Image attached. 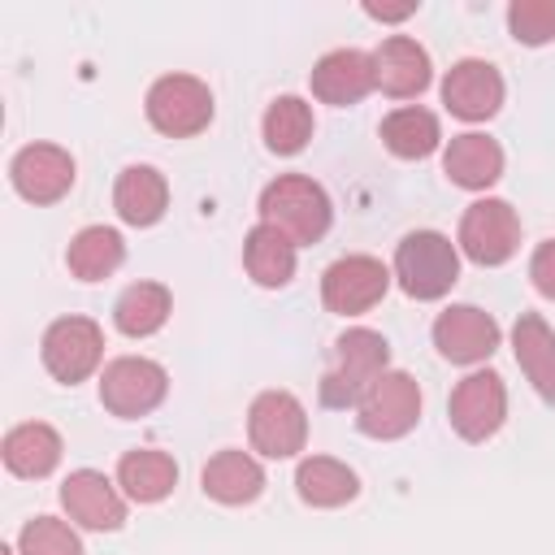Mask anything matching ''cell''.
<instances>
[{
  "label": "cell",
  "mask_w": 555,
  "mask_h": 555,
  "mask_svg": "<svg viewBox=\"0 0 555 555\" xmlns=\"http://www.w3.org/2000/svg\"><path fill=\"white\" fill-rule=\"evenodd\" d=\"M169 308H173V299H169V291H165L160 282H134V286H126V291L117 295L113 321H117L121 334L147 338V334H156V330L169 321Z\"/></svg>",
  "instance_id": "27"
},
{
  "label": "cell",
  "mask_w": 555,
  "mask_h": 555,
  "mask_svg": "<svg viewBox=\"0 0 555 555\" xmlns=\"http://www.w3.org/2000/svg\"><path fill=\"white\" fill-rule=\"evenodd\" d=\"M395 278L412 299H442L460 278V251L438 230H412L395 247Z\"/></svg>",
  "instance_id": "3"
},
{
  "label": "cell",
  "mask_w": 555,
  "mask_h": 555,
  "mask_svg": "<svg viewBox=\"0 0 555 555\" xmlns=\"http://www.w3.org/2000/svg\"><path fill=\"white\" fill-rule=\"evenodd\" d=\"M243 264L260 286H286L295 278V243L260 221L243 243Z\"/></svg>",
  "instance_id": "26"
},
{
  "label": "cell",
  "mask_w": 555,
  "mask_h": 555,
  "mask_svg": "<svg viewBox=\"0 0 555 555\" xmlns=\"http://www.w3.org/2000/svg\"><path fill=\"white\" fill-rule=\"evenodd\" d=\"M0 555H17V551H9V546H4V551H0Z\"/></svg>",
  "instance_id": "34"
},
{
  "label": "cell",
  "mask_w": 555,
  "mask_h": 555,
  "mask_svg": "<svg viewBox=\"0 0 555 555\" xmlns=\"http://www.w3.org/2000/svg\"><path fill=\"white\" fill-rule=\"evenodd\" d=\"M117 486L134 503H160L178 486V464H173V455H165L156 447L126 451L121 464H117Z\"/></svg>",
  "instance_id": "23"
},
{
  "label": "cell",
  "mask_w": 555,
  "mask_h": 555,
  "mask_svg": "<svg viewBox=\"0 0 555 555\" xmlns=\"http://www.w3.org/2000/svg\"><path fill=\"white\" fill-rule=\"evenodd\" d=\"M4 468L13 477H48L56 464H61V434L43 421H26V425H13L4 434Z\"/></svg>",
  "instance_id": "21"
},
{
  "label": "cell",
  "mask_w": 555,
  "mask_h": 555,
  "mask_svg": "<svg viewBox=\"0 0 555 555\" xmlns=\"http://www.w3.org/2000/svg\"><path fill=\"white\" fill-rule=\"evenodd\" d=\"M451 425L464 442H486L490 434H499L503 416H507V390L503 377L490 369L468 373L455 390H451Z\"/></svg>",
  "instance_id": "11"
},
{
  "label": "cell",
  "mask_w": 555,
  "mask_h": 555,
  "mask_svg": "<svg viewBox=\"0 0 555 555\" xmlns=\"http://www.w3.org/2000/svg\"><path fill=\"white\" fill-rule=\"evenodd\" d=\"M17 555H82V542L65 520L35 516V520H26V529L17 538Z\"/></svg>",
  "instance_id": "30"
},
{
  "label": "cell",
  "mask_w": 555,
  "mask_h": 555,
  "mask_svg": "<svg viewBox=\"0 0 555 555\" xmlns=\"http://www.w3.org/2000/svg\"><path fill=\"white\" fill-rule=\"evenodd\" d=\"M442 169H447V178H451L455 186H464V191H486V186L499 182V173H503V147H499L490 134H477V130L455 134L451 147H447V156H442Z\"/></svg>",
  "instance_id": "19"
},
{
  "label": "cell",
  "mask_w": 555,
  "mask_h": 555,
  "mask_svg": "<svg viewBox=\"0 0 555 555\" xmlns=\"http://www.w3.org/2000/svg\"><path fill=\"white\" fill-rule=\"evenodd\" d=\"M460 247L477 264H503L520 247V221L507 199H477L460 221Z\"/></svg>",
  "instance_id": "8"
},
{
  "label": "cell",
  "mask_w": 555,
  "mask_h": 555,
  "mask_svg": "<svg viewBox=\"0 0 555 555\" xmlns=\"http://www.w3.org/2000/svg\"><path fill=\"white\" fill-rule=\"evenodd\" d=\"M529 278H533V286H538L546 299H555V238L538 243V251H533V260H529Z\"/></svg>",
  "instance_id": "32"
},
{
  "label": "cell",
  "mask_w": 555,
  "mask_h": 555,
  "mask_svg": "<svg viewBox=\"0 0 555 555\" xmlns=\"http://www.w3.org/2000/svg\"><path fill=\"white\" fill-rule=\"evenodd\" d=\"M377 87V69H373V52L360 48H334L312 65V95L325 104H356Z\"/></svg>",
  "instance_id": "16"
},
{
  "label": "cell",
  "mask_w": 555,
  "mask_h": 555,
  "mask_svg": "<svg viewBox=\"0 0 555 555\" xmlns=\"http://www.w3.org/2000/svg\"><path fill=\"white\" fill-rule=\"evenodd\" d=\"M373 69H377V87L395 100H408V95H421L434 78L429 69V52L408 39V35H390L377 52H373Z\"/></svg>",
  "instance_id": "17"
},
{
  "label": "cell",
  "mask_w": 555,
  "mask_h": 555,
  "mask_svg": "<svg viewBox=\"0 0 555 555\" xmlns=\"http://www.w3.org/2000/svg\"><path fill=\"white\" fill-rule=\"evenodd\" d=\"M421 416V386L403 369H386L356 403V425L369 438H403Z\"/></svg>",
  "instance_id": "4"
},
{
  "label": "cell",
  "mask_w": 555,
  "mask_h": 555,
  "mask_svg": "<svg viewBox=\"0 0 555 555\" xmlns=\"http://www.w3.org/2000/svg\"><path fill=\"white\" fill-rule=\"evenodd\" d=\"M264 143L269 152L278 156H295L304 152V143L312 139V108L299 100V95H278L269 108H264Z\"/></svg>",
  "instance_id": "29"
},
{
  "label": "cell",
  "mask_w": 555,
  "mask_h": 555,
  "mask_svg": "<svg viewBox=\"0 0 555 555\" xmlns=\"http://www.w3.org/2000/svg\"><path fill=\"white\" fill-rule=\"evenodd\" d=\"M442 104L460 121H486L503 104V78L490 61H455L442 78Z\"/></svg>",
  "instance_id": "15"
},
{
  "label": "cell",
  "mask_w": 555,
  "mask_h": 555,
  "mask_svg": "<svg viewBox=\"0 0 555 555\" xmlns=\"http://www.w3.org/2000/svg\"><path fill=\"white\" fill-rule=\"evenodd\" d=\"M512 351L516 364L525 369V377L533 382V390L555 403V334L538 312H520L512 325Z\"/></svg>",
  "instance_id": "18"
},
{
  "label": "cell",
  "mask_w": 555,
  "mask_h": 555,
  "mask_svg": "<svg viewBox=\"0 0 555 555\" xmlns=\"http://www.w3.org/2000/svg\"><path fill=\"white\" fill-rule=\"evenodd\" d=\"M165 204H169V186H165L160 169H152V165L121 169V178L113 186V208L126 225H156L165 217Z\"/></svg>",
  "instance_id": "20"
},
{
  "label": "cell",
  "mask_w": 555,
  "mask_h": 555,
  "mask_svg": "<svg viewBox=\"0 0 555 555\" xmlns=\"http://www.w3.org/2000/svg\"><path fill=\"white\" fill-rule=\"evenodd\" d=\"M100 356H104V334L91 317H61L43 334V369L65 386L95 373Z\"/></svg>",
  "instance_id": "9"
},
{
  "label": "cell",
  "mask_w": 555,
  "mask_h": 555,
  "mask_svg": "<svg viewBox=\"0 0 555 555\" xmlns=\"http://www.w3.org/2000/svg\"><path fill=\"white\" fill-rule=\"evenodd\" d=\"M434 347L451 364H481L499 347V321L473 304H451L434 321Z\"/></svg>",
  "instance_id": "12"
},
{
  "label": "cell",
  "mask_w": 555,
  "mask_h": 555,
  "mask_svg": "<svg viewBox=\"0 0 555 555\" xmlns=\"http://www.w3.org/2000/svg\"><path fill=\"white\" fill-rule=\"evenodd\" d=\"M438 139H442L438 117H434L429 108H421V104H403V108H395V113L382 121V143H386L395 156H403V160L429 156V152L438 147Z\"/></svg>",
  "instance_id": "28"
},
{
  "label": "cell",
  "mask_w": 555,
  "mask_h": 555,
  "mask_svg": "<svg viewBox=\"0 0 555 555\" xmlns=\"http://www.w3.org/2000/svg\"><path fill=\"white\" fill-rule=\"evenodd\" d=\"M260 217H264V225L282 230L299 247V243H317L330 230L334 208H330V195L321 182H312L304 173H282L260 191Z\"/></svg>",
  "instance_id": "1"
},
{
  "label": "cell",
  "mask_w": 555,
  "mask_h": 555,
  "mask_svg": "<svg viewBox=\"0 0 555 555\" xmlns=\"http://www.w3.org/2000/svg\"><path fill=\"white\" fill-rule=\"evenodd\" d=\"M121 260H126V243H121V234L113 225H87V230H78L69 238V251H65L69 273L82 278V282L108 278Z\"/></svg>",
  "instance_id": "25"
},
{
  "label": "cell",
  "mask_w": 555,
  "mask_h": 555,
  "mask_svg": "<svg viewBox=\"0 0 555 555\" xmlns=\"http://www.w3.org/2000/svg\"><path fill=\"white\" fill-rule=\"evenodd\" d=\"M169 390V373L147 356H121L100 377V399L113 416H147Z\"/></svg>",
  "instance_id": "7"
},
{
  "label": "cell",
  "mask_w": 555,
  "mask_h": 555,
  "mask_svg": "<svg viewBox=\"0 0 555 555\" xmlns=\"http://www.w3.org/2000/svg\"><path fill=\"white\" fill-rule=\"evenodd\" d=\"M507 26L520 43L538 48L555 39V0H512L507 9Z\"/></svg>",
  "instance_id": "31"
},
{
  "label": "cell",
  "mask_w": 555,
  "mask_h": 555,
  "mask_svg": "<svg viewBox=\"0 0 555 555\" xmlns=\"http://www.w3.org/2000/svg\"><path fill=\"white\" fill-rule=\"evenodd\" d=\"M364 13L369 17H377V22H403V17H412L416 13V4H364Z\"/></svg>",
  "instance_id": "33"
},
{
  "label": "cell",
  "mask_w": 555,
  "mask_h": 555,
  "mask_svg": "<svg viewBox=\"0 0 555 555\" xmlns=\"http://www.w3.org/2000/svg\"><path fill=\"white\" fill-rule=\"evenodd\" d=\"M247 438L260 455L269 460H291L295 451H304L308 438V412L291 390H264L251 399L247 412Z\"/></svg>",
  "instance_id": "6"
},
{
  "label": "cell",
  "mask_w": 555,
  "mask_h": 555,
  "mask_svg": "<svg viewBox=\"0 0 555 555\" xmlns=\"http://www.w3.org/2000/svg\"><path fill=\"white\" fill-rule=\"evenodd\" d=\"M147 121L169 139H191L212 121V91L191 74H165L147 91Z\"/></svg>",
  "instance_id": "5"
},
{
  "label": "cell",
  "mask_w": 555,
  "mask_h": 555,
  "mask_svg": "<svg viewBox=\"0 0 555 555\" xmlns=\"http://www.w3.org/2000/svg\"><path fill=\"white\" fill-rule=\"evenodd\" d=\"M386 286H390V269L377 256H343L325 269L321 299L330 312L356 317V312H369L373 304H382Z\"/></svg>",
  "instance_id": "10"
},
{
  "label": "cell",
  "mask_w": 555,
  "mask_h": 555,
  "mask_svg": "<svg viewBox=\"0 0 555 555\" xmlns=\"http://www.w3.org/2000/svg\"><path fill=\"white\" fill-rule=\"evenodd\" d=\"M9 178L22 199L30 204H56L74 186V156L56 143H30L13 156Z\"/></svg>",
  "instance_id": "14"
},
{
  "label": "cell",
  "mask_w": 555,
  "mask_h": 555,
  "mask_svg": "<svg viewBox=\"0 0 555 555\" xmlns=\"http://www.w3.org/2000/svg\"><path fill=\"white\" fill-rule=\"evenodd\" d=\"M204 494L225 503V507H243L264 490V468L247 455V451H217L204 464Z\"/></svg>",
  "instance_id": "22"
},
{
  "label": "cell",
  "mask_w": 555,
  "mask_h": 555,
  "mask_svg": "<svg viewBox=\"0 0 555 555\" xmlns=\"http://www.w3.org/2000/svg\"><path fill=\"white\" fill-rule=\"evenodd\" d=\"M61 507L69 512L74 525L95 529V533H113L126 520V499L117 494V486L95 473V468H78L61 481Z\"/></svg>",
  "instance_id": "13"
},
{
  "label": "cell",
  "mask_w": 555,
  "mask_h": 555,
  "mask_svg": "<svg viewBox=\"0 0 555 555\" xmlns=\"http://www.w3.org/2000/svg\"><path fill=\"white\" fill-rule=\"evenodd\" d=\"M295 490L312 507H343V503L356 499L360 481H356V473L343 460H334V455H308L295 468Z\"/></svg>",
  "instance_id": "24"
},
{
  "label": "cell",
  "mask_w": 555,
  "mask_h": 555,
  "mask_svg": "<svg viewBox=\"0 0 555 555\" xmlns=\"http://www.w3.org/2000/svg\"><path fill=\"white\" fill-rule=\"evenodd\" d=\"M386 360H390V347L377 330H347L338 343H334V364L325 369L321 377V403L325 408H351L369 395V386L386 373Z\"/></svg>",
  "instance_id": "2"
}]
</instances>
